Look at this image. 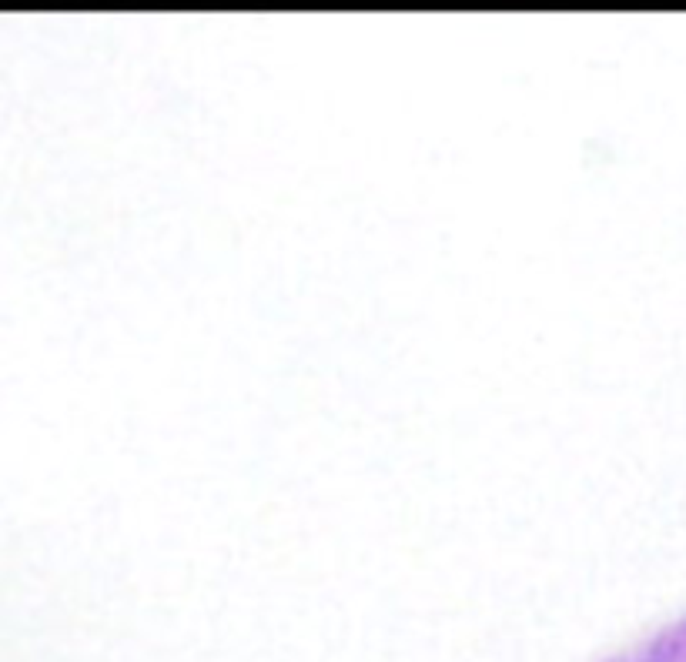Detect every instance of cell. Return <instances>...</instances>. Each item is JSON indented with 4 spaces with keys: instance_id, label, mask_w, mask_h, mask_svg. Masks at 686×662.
I'll list each match as a JSON object with an SVG mask.
<instances>
[{
    "instance_id": "1",
    "label": "cell",
    "mask_w": 686,
    "mask_h": 662,
    "mask_svg": "<svg viewBox=\"0 0 686 662\" xmlns=\"http://www.w3.org/2000/svg\"><path fill=\"white\" fill-rule=\"evenodd\" d=\"M610 662H686V619L636 642L633 649L612 656Z\"/></svg>"
}]
</instances>
